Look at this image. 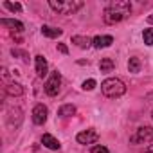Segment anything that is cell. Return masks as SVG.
I'll use <instances>...</instances> for the list:
<instances>
[{
    "label": "cell",
    "mask_w": 153,
    "mask_h": 153,
    "mask_svg": "<svg viewBox=\"0 0 153 153\" xmlns=\"http://www.w3.org/2000/svg\"><path fill=\"white\" fill-rule=\"evenodd\" d=\"M130 13H131L130 2H126V0H117V2L108 4V7L105 9L103 18H105L106 24L114 25V24H119V22H123L124 18H128Z\"/></svg>",
    "instance_id": "obj_1"
},
{
    "label": "cell",
    "mask_w": 153,
    "mask_h": 153,
    "mask_svg": "<svg viewBox=\"0 0 153 153\" xmlns=\"http://www.w3.org/2000/svg\"><path fill=\"white\" fill-rule=\"evenodd\" d=\"M101 90H103V94L106 97L115 99V97H121L126 92V85L121 79H117V78H108V79H105L101 83Z\"/></svg>",
    "instance_id": "obj_2"
},
{
    "label": "cell",
    "mask_w": 153,
    "mask_h": 153,
    "mask_svg": "<svg viewBox=\"0 0 153 153\" xmlns=\"http://www.w3.org/2000/svg\"><path fill=\"white\" fill-rule=\"evenodd\" d=\"M49 6L54 11L61 13V15H72L74 11H78L83 6V2H79V0H68V2H61V0H58V2H56V0H51Z\"/></svg>",
    "instance_id": "obj_3"
},
{
    "label": "cell",
    "mask_w": 153,
    "mask_h": 153,
    "mask_svg": "<svg viewBox=\"0 0 153 153\" xmlns=\"http://www.w3.org/2000/svg\"><path fill=\"white\" fill-rule=\"evenodd\" d=\"M133 144H142V142H151L153 140V128H149V126H142V128H139L133 135H131V139H130Z\"/></svg>",
    "instance_id": "obj_4"
},
{
    "label": "cell",
    "mask_w": 153,
    "mask_h": 153,
    "mask_svg": "<svg viewBox=\"0 0 153 153\" xmlns=\"http://www.w3.org/2000/svg\"><path fill=\"white\" fill-rule=\"evenodd\" d=\"M59 85H61V76H59L58 70H54V72L51 74V78L45 81V92H47L49 96H56V94L59 92Z\"/></svg>",
    "instance_id": "obj_5"
},
{
    "label": "cell",
    "mask_w": 153,
    "mask_h": 153,
    "mask_svg": "<svg viewBox=\"0 0 153 153\" xmlns=\"http://www.w3.org/2000/svg\"><path fill=\"white\" fill-rule=\"evenodd\" d=\"M76 139H78L79 144H94L99 139V133L94 128H90V130H85V131L78 133V137H76Z\"/></svg>",
    "instance_id": "obj_6"
},
{
    "label": "cell",
    "mask_w": 153,
    "mask_h": 153,
    "mask_svg": "<svg viewBox=\"0 0 153 153\" xmlns=\"http://www.w3.org/2000/svg\"><path fill=\"white\" fill-rule=\"evenodd\" d=\"M47 106H43V105H36L34 108H33V123L34 124H43L45 121H47Z\"/></svg>",
    "instance_id": "obj_7"
},
{
    "label": "cell",
    "mask_w": 153,
    "mask_h": 153,
    "mask_svg": "<svg viewBox=\"0 0 153 153\" xmlns=\"http://www.w3.org/2000/svg\"><path fill=\"white\" fill-rule=\"evenodd\" d=\"M114 43V38L112 36H96L92 40V45L96 49H105V47H110Z\"/></svg>",
    "instance_id": "obj_8"
},
{
    "label": "cell",
    "mask_w": 153,
    "mask_h": 153,
    "mask_svg": "<svg viewBox=\"0 0 153 153\" xmlns=\"http://www.w3.org/2000/svg\"><path fill=\"white\" fill-rule=\"evenodd\" d=\"M34 63H36V74L40 76V78L47 76V68H49V65H47L45 58H43V56H36V58H34Z\"/></svg>",
    "instance_id": "obj_9"
},
{
    "label": "cell",
    "mask_w": 153,
    "mask_h": 153,
    "mask_svg": "<svg viewBox=\"0 0 153 153\" xmlns=\"http://www.w3.org/2000/svg\"><path fill=\"white\" fill-rule=\"evenodd\" d=\"M0 24H2V25H7V27H11V29H15L16 33H22V31H24V24H22V22H18V20L2 18V20H0Z\"/></svg>",
    "instance_id": "obj_10"
},
{
    "label": "cell",
    "mask_w": 153,
    "mask_h": 153,
    "mask_svg": "<svg viewBox=\"0 0 153 153\" xmlns=\"http://www.w3.org/2000/svg\"><path fill=\"white\" fill-rule=\"evenodd\" d=\"M42 34L47 36V38H58V36L63 34V31L61 29H56V27H51V25H43L42 27Z\"/></svg>",
    "instance_id": "obj_11"
},
{
    "label": "cell",
    "mask_w": 153,
    "mask_h": 153,
    "mask_svg": "<svg viewBox=\"0 0 153 153\" xmlns=\"http://www.w3.org/2000/svg\"><path fill=\"white\" fill-rule=\"evenodd\" d=\"M42 142H43V146H47L49 149H59V142H58L52 135H49V133H45V135L42 137Z\"/></svg>",
    "instance_id": "obj_12"
},
{
    "label": "cell",
    "mask_w": 153,
    "mask_h": 153,
    "mask_svg": "<svg viewBox=\"0 0 153 153\" xmlns=\"http://www.w3.org/2000/svg\"><path fill=\"white\" fill-rule=\"evenodd\" d=\"M72 43H76V45L81 47V49H87V47L92 45V40L88 36H72Z\"/></svg>",
    "instance_id": "obj_13"
},
{
    "label": "cell",
    "mask_w": 153,
    "mask_h": 153,
    "mask_svg": "<svg viewBox=\"0 0 153 153\" xmlns=\"http://www.w3.org/2000/svg\"><path fill=\"white\" fill-rule=\"evenodd\" d=\"M6 94H9V96H22L24 94V87L18 85V83H9L6 87Z\"/></svg>",
    "instance_id": "obj_14"
},
{
    "label": "cell",
    "mask_w": 153,
    "mask_h": 153,
    "mask_svg": "<svg viewBox=\"0 0 153 153\" xmlns=\"http://www.w3.org/2000/svg\"><path fill=\"white\" fill-rule=\"evenodd\" d=\"M76 114V106L74 105H63L59 110H58V115L59 117H70Z\"/></svg>",
    "instance_id": "obj_15"
},
{
    "label": "cell",
    "mask_w": 153,
    "mask_h": 153,
    "mask_svg": "<svg viewBox=\"0 0 153 153\" xmlns=\"http://www.w3.org/2000/svg\"><path fill=\"white\" fill-rule=\"evenodd\" d=\"M114 67H115V63L110 58H103L101 63H99V70L101 72H110V70H114Z\"/></svg>",
    "instance_id": "obj_16"
},
{
    "label": "cell",
    "mask_w": 153,
    "mask_h": 153,
    "mask_svg": "<svg viewBox=\"0 0 153 153\" xmlns=\"http://www.w3.org/2000/svg\"><path fill=\"white\" fill-rule=\"evenodd\" d=\"M128 70H130V72H139V70H140V59H139V58H130V61H128Z\"/></svg>",
    "instance_id": "obj_17"
},
{
    "label": "cell",
    "mask_w": 153,
    "mask_h": 153,
    "mask_svg": "<svg viewBox=\"0 0 153 153\" xmlns=\"http://www.w3.org/2000/svg\"><path fill=\"white\" fill-rule=\"evenodd\" d=\"M142 38H144V43L146 45H153V29H144Z\"/></svg>",
    "instance_id": "obj_18"
},
{
    "label": "cell",
    "mask_w": 153,
    "mask_h": 153,
    "mask_svg": "<svg viewBox=\"0 0 153 153\" xmlns=\"http://www.w3.org/2000/svg\"><path fill=\"white\" fill-rule=\"evenodd\" d=\"M4 6H6V7H7L9 11H13V13H15V11H22V6H20V4H13V2H4Z\"/></svg>",
    "instance_id": "obj_19"
},
{
    "label": "cell",
    "mask_w": 153,
    "mask_h": 153,
    "mask_svg": "<svg viewBox=\"0 0 153 153\" xmlns=\"http://www.w3.org/2000/svg\"><path fill=\"white\" fill-rule=\"evenodd\" d=\"M94 87H96V79H88V81L83 83V88H85V90H92Z\"/></svg>",
    "instance_id": "obj_20"
},
{
    "label": "cell",
    "mask_w": 153,
    "mask_h": 153,
    "mask_svg": "<svg viewBox=\"0 0 153 153\" xmlns=\"http://www.w3.org/2000/svg\"><path fill=\"white\" fill-rule=\"evenodd\" d=\"M92 153H110L105 146H94L92 148Z\"/></svg>",
    "instance_id": "obj_21"
},
{
    "label": "cell",
    "mask_w": 153,
    "mask_h": 153,
    "mask_svg": "<svg viewBox=\"0 0 153 153\" xmlns=\"http://www.w3.org/2000/svg\"><path fill=\"white\" fill-rule=\"evenodd\" d=\"M11 54H13V56H22L24 59H27V54H25V52H22V51H16V49H13V51H11Z\"/></svg>",
    "instance_id": "obj_22"
},
{
    "label": "cell",
    "mask_w": 153,
    "mask_h": 153,
    "mask_svg": "<svg viewBox=\"0 0 153 153\" xmlns=\"http://www.w3.org/2000/svg\"><path fill=\"white\" fill-rule=\"evenodd\" d=\"M58 49H59V51H61L63 54H67V52H68V49H67V47H65L63 43H58Z\"/></svg>",
    "instance_id": "obj_23"
},
{
    "label": "cell",
    "mask_w": 153,
    "mask_h": 153,
    "mask_svg": "<svg viewBox=\"0 0 153 153\" xmlns=\"http://www.w3.org/2000/svg\"><path fill=\"white\" fill-rule=\"evenodd\" d=\"M146 153H153V144H151V146H149V148L146 149Z\"/></svg>",
    "instance_id": "obj_24"
},
{
    "label": "cell",
    "mask_w": 153,
    "mask_h": 153,
    "mask_svg": "<svg viewBox=\"0 0 153 153\" xmlns=\"http://www.w3.org/2000/svg\"><path fill=\"white\" fill-rule=\"evenodd\" d=\"M148 22H149V24H153V15H151V16H148Z\"/></svg>",
    "instance_id": "obj_25"
}]
</instances>
